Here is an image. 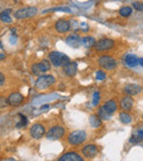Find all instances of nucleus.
Segmentation results:
<instances>
[{"instance_id":"nucleus-35","label":"nucleus","mask_w":143,"mask_h":161,"mask_svg":"<svg viewBox=\"0 0 143 161\" xmlns=\"http://www.w3.org/2000/svg\"><path fill=\"white\" fill-rule=\"evenodd\" d=\"M138 134L140 135V136L142 137V139H143V129H140V131H138Z\"/></svg>"},{"instance_id":"nucleus-37","label":"nucleus","mask_w":143,"mask_h":161,"mask_svg":"<svg viewBox=\"0 0 143 161\" xmlns=\"http://www.w3.org/2000/svg\"><path fill=\"white\" fill-rule=\"evenodd\" d=\"M5 58V55H3V53H1V59H3Z\"/></svg>"},{"instance_id":"nucleus-27","label":"nucleus","mask_w":143,"mask_h":161,"mask_svg":"<svg viewBox=\"0 0 143 161\" xmlns=\"http://www.w3.org/2000/svg\"><path fill=\"white\" fill-rule=\"evenodd\" d=\"M54 11H63V12H71V9L67 7H56V8L46 9L43 11V13H47V12H54Z\"/></svg>"},{"instance_id":"nucleus-12","label":"nucleus","mask_w":143,"mask_h":161,"mask_svg":"<svg viewBox=\"0 0 143 161\" xmlns=\"http://www.w3.org/2000/svg\"><path fill=\"white\" fill-rule=\"evenodd\" d=\"M82 155L86 157V158H94L96 156L98 150H97V147L95 145H87L82 149Z\"/></svg>"},{"instance_id":"nucleus-6","label":"nucleus","mask_w":143,"mask_h":161,"mask_svg":"<svg viewBox=\"0 0 143 161\" xmlns=\"http://www.w3.org/2000/svg\"><path fill=\"white\" fill-rule=\"evenodd\" d=\"M99 65L101 66V68L107 69V70H113L117 67V61L113 57L110 56H101L99 58Z\"/></svg>"},{"instance_id":"nucleus-5","label":"nucleus","mask_w":143,"mask_h":161,"mask_svg":"<svg viewBox=\"0 0 143 161\" xmlns=\"http://www.w3.org/2000/svg\"><path fill=\"white\" fill-rule=\"evenodd\" d=\"M64 134H65V129L62 126L56 125L49 129V131L46 133V138L50 140H56L62 138L64 136Z\"/></svg>"},{"instance_id":"nucleus-33","label":"nucleus","mask_w":143,"mask_h":161,"mask_svg":"<svg viewBox=\"0 0 143 161\" xmlns=\"http://www.w3.org/2000/svg\"><path fill=\"white\" fill-rule=\"evenodd\" d=\"M49 109H50L49 104H45V105L41 107V109H40V112H43V111H46V110H49Z\"/></svg>"},{"instance_id":"nucleus-11","label":"nucleus","mask_w":143,"mask_h":161,"mask_svg":"<svg viewBox=\"0 0 143 161\" xmlns=\"http://www.w3.org/2000/svg\"><path fill=\"white\" fill-rule=\"evenodd\" d=\"M22 101H23V96L18 92L11 93L8 98V103L12 107H18L22 103Z\"/></svg>"},{"instance_id":"nucleus-34","label":"nucleus","mask_w":143,"mask_h":161,"mask_svg":"<svg viewBox=\"0 0 143 161\" xmlns=\"http://www.w3.org/2000/svg\"><path fill=\"white\" fill-rule=\"evenodd\" d=\"M3 82H5V76H3V74H0V85H1V87L3 86Z\"/></svg>"},{"instance_id":"nucleus-31","label":"nucleus","mask_w":143,"mask_h":161,"mask_svg":"<svg viewBox=\"0 0 143 161\" xmlns=\"http://www.w3.org/2000/svg\"><path fill=\"white\" fill-rule=\"evenodd\" d=\"M96 78H97L98 80H101V81H102V80L106 79V74H105L104 71L98 70V71L96 72Z\"/></svg>"},{"instance_id":"nucleus-30","label":"nucleus","mask_w":143,"mask_h":161,"mask_svg":"<svg viewBox=\"0 0 143 161\" xmlns=\"http://www.w3.org/2000/svg\"><path fill=\"white\" fill-rule=\"evenodd\" d=\"M132 7L138 11H142L143 10V2H140V1H134L132 3Z\"/></svg>"},{"instance_id":"nucleus-9","label":"nucleus","mask_w":143,"mask_h":161,"mask_svg":"<svg viewBox=\"0 0 143 161\" xmlns=\"http://www.w3.org/2000/svg\"><path fill=\"white\" fill-rule=\"evenodd\" d=\"M45 134V128L41 124H34L30 129V135L34 139H40Z\"/></svg>"},{"instance_id":"nucleus-23","label":"nucleus","mask_w":143,"mask_h":161,"mask_svg":"<svg viewBox=\"0 0 143 161\" xmlns=\"http://www.w3.org/2000/svg\"><path fill=\"white\" fill-rule=\"evenodd\" d=\"M98 115H99V117L101 118V120H108V118H110V116H111V114H110V113H108L107 110L105 109L104 107H99Z\"/></svg>"},{"instance_id":"nucleus-15","label":"nucleus","mask_w":143,"mask_h":161,"mask_svg":"<svg viewBox=\"0 0 143 161\" xmlns=\"http://www.w3.org/2000/svg\"><path fill=\"white\" fill-rule=\"evenodd\" d=\"M58 161H82V158L75 152H68L65 153L63 156L58 159Z\"/></svg>"},{"instance_id":"nucleus-16","label":"nucleus","mask_w":143,"mask_h":161,"mask_svg":"<svg viewBox=\"0 0 143 161\" xmlns=\"http://www.w3.org/2000/svg\"><path fill=\"white\" fill-rule=\"evenodd\" d=\"M64 72L69 77L75 76L77 72V64L74 63V61H69V63L64 67Z\"/></svg>"},{"instance_id":"nucleus-22","label":"nucleus","mask_w":143,"mask_h":161,"mask_svg":"<svg viewBox=\"0 0 143 161\" xmlns=\"http://www.w3.org/2000/svg\"><path fill=\"white\" fill-rule=\"evenodd\" d=\"M89 124L94 128L99 127V126L101 125V118L99 117V116H96V115H90L89 116Z\"/></svg>"},{"instance_id":"nucleus-26","label":"nucleus","mask_w":143,"mask_h":161,"mask_svg":"<svg viewBox=\"0 0 143 161\" xmlns=\"http://www.w3.org/2000/svg\"><path fill=\"white\" fill-rule=\"evenodd\" d=\"M120 121L123 124H130L131 123L132 118H131V116H130L129 113L122 112V113H120Z\"/></svg>"},{"instance_id":"nucleus-10","label":"nucleus","mask_w":143,"mask_h":161,"mask_svg":"<svg viewBox=\"0 0 143 161\" xmlns=\"http://www.w3.org/2000/svg\"><path fill=\"white\" fill-rule=\"evenodd\" d=\"M55 29L60 33H66L71 30V23H69V21L61 19L55 23Z\"/></svg>"},{"instance_id":"nucleus-24","label":"nucleus","mask_w":143,"mask_h":161,"mask_svg":"<svg viewBox=\"0 0 143 161\" xmlns=\"http://www.w3.org/2000/svg\"><path fill=\"white\" fill-rule=\"evenodd\" d=\"M11 10H6L5 12H1L0 14V18H1V21L5 22V23H11L12 22V19H11V16H9Z\"/></svg>"},{"instance_id":"nucleus-8","label":"nucleus","mask_w":143,"mask_h":161,"mask_svg":"<svg viewBox=\"0 0 143 161\" xmlns=\"http://www.w3.org/2000/svg\"><path fill=\"white\" fill-rule=\"evenodd\" d=\"M50 69V61L49 60H42L41 63H38V64H34L32 66V72L36 76H40L41 74H44L46 72L47 70Z\"/></svg>"},{"instance_id":"nucleus-18","label":"nucleus","mask_w":143,"mask_h":161,"mask_svg":"<svg viewBox=\"0 0 143 161\" xmlns=\"http://www.w3.org/2000/svg\"><path fill=\"white\" fill-rule=\"evenodd\" d=\"M57 98V94H46V96H40V98H36L34 101H33V104L34 105H38V104H43L44 102H49V101H52V100H55Z\"/></svg>"},{"instance_id":"nucleus-19","label":"nucleus","mask_w":143,"mask_h":161,"mask_svg":"<svg viewBox=\"0 0 143 161\" xmlns=\"http://www.w3.org/2000/svg\"><path fill=\"white\" fill-rule=\"evenodd\" d=\"M66 44L72 47H78L80 45V38L77 35H69L66 38Z\"/></svg>"},{"instance_id":"nucleus-29","label":"nucleus","mask_w":143,"mask_h":161,"mask_svg":"<svg viewBox=\"0 0 143 161\" xmlns=\"http://www.w3.org/2000/svg\"><path fill=\"white\" fill-rule=\"evenodd\" d=\"M99 99H100V96H99V91H96V92L93 94V105H94V107H97V105H98Z\"/></svg>"},{"instance_id":"nucleus-4","label":"nucleus","mask_w":143,"mask_h":161,"mask_svg":"<svg viewBox=\"0 0 143 161\" xmlns=\"http://www.w3.org/2000/svg\"><path fill=\"white\" fill-rule=\"evenodd\" d=\"M38 13V9L34 7H25V8L19 9L18 11H16L14 16L16 19H27V18H31L34 16Z\"/></svg>"},{"instance_id":"nucleus-7","label":"nucleus","mask_w":143,"mask_h":161,"mask_svg":"<svg viewBox=\"0 0 143 161\" xmlns=\"http://www.w3.org/2000/svg\"><path fill=\"white\" fill-rule=\"evenodd\" d=\"M113 45H115V42L112 40H110V38H102V40H99L98 42H96L95 48H96L97 52H105V51L112 48Z\"/></svg>"},{"instance_id":"nucleus-13","label":"nucleus","mask_w":143,"mask_h":161,"mask_svg":"<svg viewBox=\"0 0 143 161\" xmlns=\"http://www.w3.org/2000/svg\"><path fill=\"white\" fill-rule=\"evenodd\" d=\"M124 64H126V66H128V67L133 68V67H137V66L140 64V59H139L135 55L129 54L124 57Z\"/></svg>"},{"instance_id":"nucleus-20","label":"nucleus","mask_w":143,"mask_h":161,"mask_svg":"<svg viewBox=\"0 0 143 161\" xmlns=\"http://www.w3.org/2000/svg\"><path fill=\"white\" fill-rule=\"evenodd\" d=\"M95 44H96V41L91 36H85V37L80 38V45H82L84 47L95 46Z\"/></svg>"},{"instance_id":"nucleus-32","label":"nucleus","mask_w":143,"mask_h":161,"mask_svg":"<svg viewBox=\"0 0 143 161\" xmlns=\"http://www.w3.org/2000/svg\"><path fill=\"white\" fill-rule=\"evenodd\" d=\"M140 140H142V137L140 136V135L138 134V136H132L131 138H130V142H132V144H134V142H139Z\"/></svg>"},{"instance_id":"nucleus-2","label":"nucleus","mask_w":143,"mask_h":161,"mask_svg":"<svg viewBox=\"0 0 143 161\" xmlns=\"http://www.w3.org/2000/svg\"><path fill=\"white\" fill-rule=\"evenodd\" d=\"M55 83V78L51 75H44V76H38V80L35 82V87L38 90H45L49 87Z\"/></svg>"},{"instance_id":"nucleus-1","label":"nucleus","mask_w":143,"mask_h":161,"mask_svg":"<svg viewBox=\"0 0 143 161\" xmlns=\"http://www.w3.org/2000/svg\"><path fill=\"white\" fill-rule=\"evenodd\" d=\"M49 59L55 67H65L69 63V57L61 52H51L49 55Z\"/></svg>"},{"instance_id":"nucleus-14","label":"nucleus","mask_w":143,"mask_h":161,"mask_svg":"<svg viewBox=\"0 0 143 161\" xmlns=\"http://www.w3.org/2000/svg\"><path fill=\"white\" fill-rule=\"evenodd\" d=\"M123 91L127 96H135V94H138V93H140L141 88L138 85H133V83H131V85H127L126 87H124Z\"/></svg>"},{"instance_id":"nucleus-3","label":"nucleus","mask_w":143,"mask_h":161,"mask_svg":"<svg viewBox=\"0 0 143 161\" xmlns=\"http://www.w3.org/2000/svg\"><path fill=\"white\" fill-rule=\"evenodd\" d=\"M86 136H87V135H86V133L84 131H74L68 135L67 140H68V142L71 145L77 146L85 142Z\"/></svg>"},{"instance_id":"nucleus-21","label":"nucleus","mask_w":143,"mask_h":161,"mask_svg":"<svg viewBox=\"0 0 143 161\" xmlns=\"http://www.w3.org/2000/svg\"><path fill=\"white\" fill-rule=\"evenodd\" d=\"M104 107L107 110L108 113L112 114V113H115L117 111V103L113 100H109V101H107L104 104Z\"/></svg>"},{"instance_id":"nucleus-36","label":"nucleus","mask_w":143,"mask_h":161,"mask_svg":"<svg viewBox=\"0 0 143 161\" xmlns=\"http://www.w3.org/2000/svg\"><path fill=\"white\" fill-rule=\"evenodd\" d=\"M140 65L143 67V58H141V59H140Z\"/></svg>"},{"instance_id":"nucleus-25","label":"nucleus","mask_w":143,"mask_h":161,"mask_svg":"<svg viewBox=\"0 0 143 161\" xmlns=\"http://www.w3.org/2000/svg\"><path fill=\"white\" fill-rule=\"evenodd\" d=\"M119 13H120L121 16H124V18H127V16H129L130 14L132 13V8H131V7H128V5H126V7H122V8L120 9V11H119Z\"/></svg>"},{"instance_id":"nucleus-17","label":"nucleus","mask_w":143,"mask_h":161,"mask_svg":"<svg viewBox=\"0 0 143 161\" xmlns=\"http://www.w3.org/2000/svg\"><path fill=\"white\" fill-rule=\"evenodd\" d=\"M120 107L124 111H129L131 110V107H133V99L131 98V96H124L120 102Z\"/></svg>"},{"instance_id":"nucleus-28","label":"nucleus","mask_w":143,"mask_h":161,"mask_svg":"<svg viewBox=\"0 0 143 161\" xmlns=\"http://www.w3.org/2000/svg\"><path fill=\"white\" fill-rule=\"evenodd\" d=\"M19 116H20V118H21V121H20V123L16 124V127H24V126H27V124H28L27 117L22 114H19Z\"/></svg>"}]
</instances>
